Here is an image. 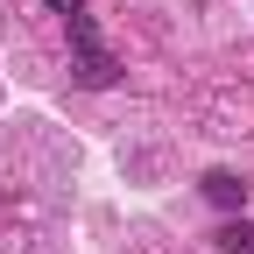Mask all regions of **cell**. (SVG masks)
Segmentation results:
<instances>
[{"label":"cell","instance_id":"cell-1","mask_svg":"<svg viewBox=\"0 0 254 254\" xmlns=\"http://www.w3.org/2000/svg\"><path fill=\"white\" fill-rule=\"evenodd\" d=\"M198 190H205V205H219V212H240L254 184H247L240 170H205V177H198Z\"/></svg>","mask_w":254,"mask_h":254},{"label":"cell","instance_id":"cell-2","mask_svg":"<svg viewBox=\"0 0 254 254\" xmlns=\"http://www.w3.org/2000/svg\"><path fill=\"white\" fill-rule=\"evenodd\" d=\"M120 78V64L106 57V50H78V85H92V92H106Z\"/></svg>","mask_w":254,"mask_h":254},{"label":"cell","instance_id":"cell-3","mask_svg":"<svg viewBox=\"0 0 254 254\" xmlns=\"http://www.w3.org/2000/svg\"><path fill=\"white\" fill-rule=\"evenodd\" d=\"M212 247L219 254H254V219H226V226L212 233Z\"/></svg>","mask_w":254,"mask_h":254},{"label":"cell","instance_id":"cell-4","mask_svg":"<svg viewBox=\"0 0 254 254\" xmlns=\"http://www.w3.org/2000/svg\"><path fill=\"white\" fill-rule=\"evenodd\" d=\"M50 7H57L64 21H71V14H85V0H50Z\"/></svg>","mask_w":254,"mask_h":254}]
</instances>
